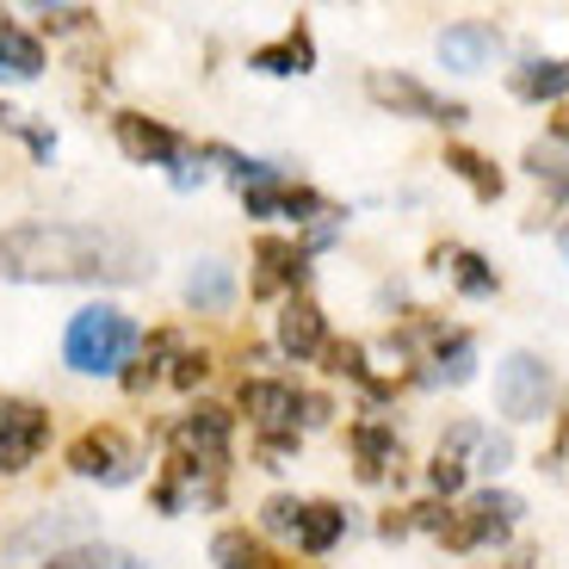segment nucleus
Here are the masks:
<instances>
[{
  "label": "nucleus",
  "instance_id": "nucleus-1",
  "mask_svg": "<svg viewBox=\"0 0 569 569\" xmlns=\"http://www.w3.org/2000/svg\"><path fill=\"white\" fill-rule=\"evenodd\" d=\"M142 248L100 223H13L0 229V279L19 284H137Z\"/></svg>",
  "mask_w": 569,
  "mask_h": 569
},
{
  "label": "nucleus",
  "instance_id": "nucleus-2",
  "mask_svg": "<svg viewBox=\"0 0 569 569\" xmlns=\"http://www.w3.org/2000/svg\"><path fill=\"white\" fill-rule=\"evenodd\" d=\"M229 440H236V415L199 402L168 427V465L156 483V508L180 513L186 501H223V477H229Z\"/></svg>",
  "mask_w": 569,
  "mask_h": 569
},
{
  "label": "nucleus",
  "instance_id": "nucleus-3",
  "mask_svg": "<svg viewBox=\"0 0 569 569\" xmlns=\"http://www.w3.org/2000/svg\"><path fill=\"white\" fill-rule=\"evenodd\" d=\"M236 402H242L248 427H254L267 470H284V458L298 452L303 427H322L328 415H335V402H328L322 390H298L291 378H242Z\"/></svg>",
  "mask_w": 569,
  "mask_h": 569
},
{
  "label": "nucleus",
  "instance_id": "nucleus-4",
  "mask_svg": "<svg viewBox=\"0 0 569 569\" xmlns=\"http://www.w3.org/2000/svg\"><path fill=\"white\" fill-rule=\"evenodd\" d=\"M137 347H142L137 322H130L124 310H112V303H87V310H74L69 328H62V359H69V371H81V378H124Z\"/></svg>",
  "mask_w": 569,
  "mask_h": 569
},
{
  "label": "nucleus",
  "instance_id": "nucleus-5",
  "mask_svg": "<svg viewBox=\"0 0 569 569\" xmlns=\"http://www.w3.org/2000/svg\"><path fill=\"white\" fill-rule=\"evenodd\" d=\"M112 137L118 149H124L130 161H142V168H173V180L192 186L199 180V142H186L173 124H161V118H142V112H112Z\"/></svg>",
  "mask_w": 569,
  "mask_h": 569
},
{
  "label": "nucleus",
  "instance_id": "nucleus-6",
  "mask_svg": "<svg viewBox=\"0 0 569 569\" xmlns=\"http://www.w3.org/2000/svg\"><path fill=\"white\" fill-rule=\"evenodd\" d=\"M520 513L527 501L513 496V489H477L465 508H452V527L440 532L446 551H483V545H501L513 527H520Z\"/></svg>",
  "mask_w": 569,
  "mask_h": 569
},
{
  "label": "nucleus",
  "instance_id": "nucleus-7",
  "mask_svg": "<svg viewBox=\"0 0 569 569\" xmlns=\"http://www.w3.org/2000/svg\"><path fill=\"white\" fill-rule=\"evenodd\" d=\"M62 465L81 477V483H106V489H118V483H130L137 477V446H130V433L124 427H112V421H100V427H87V433H74L69 440V452H62Z\"/></svg>",
  "mask_w": 569,
  "mask_h": 569
},
{
  "label": "nucleus",
  "instance_id": "nucleus-8",
  "mask_svg": "<svg viewBox=\"0 0 569 569\" xmlns=\"http://www.w3.org/2000/svg\"><path fill=\"white\" fill-rule=\"evenodd\" d=\"M366 93H371V106H385V112H397V118H421V124L452 130L470 118L465 100H446V93H433L427 81H415V74H402V69H371Z\"/></svg>",
  "mask_w": 569,
  "mask_h": 569
},
{
  "label": "nucleus",
  "instance_id": "nucleus-9",
  "mask_svg": "<svg viewBox=\"0 0 569 569\" xmlns=\"http://www.w3.org/2000/svg\"><path fill=\"white\" fill-rule=\"evenodd\" d=\"M557 397V378L539 353H508L496 366V409L508 421H545Z\"/></svg>",
  "mask_w": 569,
  "mask_h": 569
},
{
  "label": "nucleus",
  "instance_id": "nucleus-10",
  "mask_svg": "<svg viewBox=\"0 0 569 569\" xmlns=\"http://www.w3.org/2000/svg\"><path fill=\"white\" fill-rule=\"evenodd\" d=\"M254 298H291V291H310V248L284 242V236H260L254 242Z\"/></svg>",
  "mask_w": 569,
  "mask_h": 569
},
{
  "label": "nucleus",
  "instance_id": "nucleus-11",
  "mask_svg": "<svg viewBox=\"0 0 569 569\" xmlns=\"http://www.w3.org/2000/svg\"><path fill=\"white\" fill-rule=\"evenodd\" d=\"M43 446H50V415L38 402H0V477L31 470Z\"/></svg>",
  "mask_w": 569,
  "mask_h": 569
},
{
  "label": "nucleus",
  "instance_id": "nucleus-12",
  "mask_svg": "<svg viewBox=\"0 0 569 569\" xmlns=\"http://www.w3.org/2000/svg\"><path fill=\"white\" fill-rule=\"evenodd\" d=\"M328 347V316L322 303L310 298V291H291V298L279 303V353L291 359H322Z\"/></svg>",
  "mask_w": 569,
  "mask_h": 569
},
{
  "label": "nucleus",
  "instance_id": "nucleus-13",
  "mask_svg": "<svg viewBox=\"0 0 569 569\" xmlns=\"http://www.w3.org/2000/svg\"><path fill=\"white\" fill-rule=\"evenodd\" d=\"M501 57V31L489 26V19H458V26L440 31V62L458 74H477L489 69V62Z\"/></svg>",
  "mask_w": 569,
  "mask_h": 569
},
{
  "label": "nucleus",
  "instance_id": "nucleus-14",
  "mask_svg": "<svg viewBox=\"0 0 569 569\" xmlns=\"http://www.w3.org/2000/svg\"><path fill=\"white\" fill-rule=\"evenodd\" d=\"M353 458H359V483H385L390 470L402 465V440H397V427L378 421V415H366V421H353Z\"/></svg>",
  "mask_w": 569,
  "mask_h": 569
},
{
  "label": "nucleus",
  "instance_id": "nucleus-15",
  "mask_svg": "<svg viewBox=\"0 0 569 569\" xmlns=\"http://www.w3.org/2000/svg\"><path fill=\"white\" fill-rule=\"evenodd\" d=\"M440 452L465 458V470H470V477H483V470H508L513 446L501 440L496 427H483V421H458L452 433H446V440H440Z\"/></svg>",
  "mask_w": 569,
  "mask_h": 569
},
{
  "label": "nucleus",
  "instance_id": "nucleus-16",
  "mask_svg": "<svg viewBox=\"0 0 569 569\" xmlns=\"http://www.w3.org/2000/svg\"><path fill=\"white\" fill-rule=\"evenodd\" d=\"M248 69H254V74H272V81H284V74H310V69H316V38H310V26H291L284 38L248 50Z\"/></svg>",
  "mask_w": 569,
  "mask_h": 569
},
{
  "label": "nucleus",
  "instance_id": "nucleus-17",
  "mask_svg": "<svg viewBox=\"0 0 569 569\" xmlns=\"http://www.w3.org/2000/svg\"><path fill=\"white\" fill-rule=\"evenodd\" d=\"M421 385H470V371H477V335H465V328H446L440 341L427 347L421 359Z\"/></svg>",
  "mask_w": 569,
  "mask_h": 569
},
{
  "label": "nucleus",
  "instance_id": "nucleus-18",
  "mask_svg": "<svg viewBox=\"0 0 569 569\" xmlns=\"http://www.w3.org/2000/svg\"><path fill=\"white\" fill-rule=\"evenodd\" d=\"M433 267L452 272V284L465 291V298H496V291H501L496 267H489L477 248H452V242H446V248H433Z\"/></svg>",
  "mask_w": 569,
  "mask_h": 569
},
{
  "label": "nucleus",
  "instance_id": "nucleus-19",
  "mask_svg": "<svg viewBox=\"0 0 569 569\" xmlns=\"http://www.w3.org/2000/svg\"><path fill=\"white\" fill-rule=\"evenodd\" d=\"M341 532H347V508H335V501H303V520L291 532V545L303 557H328L341 545Z\"/></svg>",
  "mask_w": 569,
  "mask_h": 569
},
{
  "label": "nucleus",
  "instance_id": "nucleus-20",
  "mask_svg": "<svg viewBox=\"0 0 569 569\" xmlns=\"http://www.w3.org/2000/svg\"><path fill=\"white\" fill-rule=\"evenodd\" d=\"M322 366L335 371V378H353V385L366 390L371 402H390V397H397V385L371 371V359H366V347H359V341H328V347H322Z\"/></svg>",
  "mask_w": 569,
  "mask_h": 569
},
{
  "label": "nucleus",
  "instance_id": "nucleus-21",
  "mask_svg": "<svg viewBox=\"0 0 569 569\" xmlns=\"http://www.w3.org/2000/svg\"><path fill=\"white\" fill-rule=\"evenodd\" d=\"M43 74V43L38 31L0 19V81H38Z\"/></svg>",
  "mask_w": 569,
  "mask_h": 569
},
{
  "label": "nucleus",
  "instance_id": "nucleus-22",
  "mask_svg": "<svg viewBox=\"0 0 569 569\" xmlns=\"http://www.w3.org/2000/svg\"><path fill=\"white\" fill-rule=\"evenodd\" d=\"M211 563L217 569H284L279 557L267 551V539L260 532H248V527H223L211 539Z\"/></svg>",
  "mask_w": 569,
  "mask_h": 569
},
{
  "label": "nucleus",
  "instance_id": "nucleus-23",
  "mask_svg": "<svg viewBox=\"0 0 569 569\" xmlns=\"http://www.w3.org/2000/svg\"><path fill=\"white\" fill-rule=\"evenodd\" d=\"M508 87L520 93V100H532V106H539V100H563V93H569V57H551V62L532 57V62H520V69L508 74Z\"/></svg>",
  "mask_w": 569,
  "mask_h": 569
},
{
  "label": "nucleus",
  "instance_id": "nucleus-24",
  "mask_svg": "<svg viewBox=\"0 0 569 569\" xmlns=\"http://www.w3.org/2000/svg\"><path fill=\"white\" fill-rule=\"evenodd\" d=\"M38 569H149V563H142V557H130L124 545L87 539V545H69V551H50Z\"/></svg>",
  "mask_w": 569,
  "mask_h": 569
},
{
  "label": "nucleus",
  "instance_id": "nucleus-25",
  "mask_svg": "<svg viewBox=\"0 0 569 569\" xmlns=\"http://www.w3.org/2000/svg\"><path fill=\"white\" fill-rule=\"evenodd\" d=\"M229 298H236V279H229L223 260H192V272H186V303L192 310H229Z\"/></svg>",
  "mask_w": 569,
  "mask_h": 569
},
{
  "label": "nucleus",
  "instance_id": "nucleus-26",
  "mask_svg": "<svg viewBox=\"0 0 569 569\" xmlns=\"http://www.w3.org/2000/svg\"><path fill=\"white\" fill-rule=\"evenodd\" d=\"M446 168H452L458 180H465V186H470V192H477L483 204H496V199H501V186H508V180H501V168H496V161H489V156H477V149H446Z\"/></svg>",
  "mask_w": 569,
  "mask_h": 569
},
{
  "label": "nucleus",
  "instance_id": "nucleus-27",
  "mask_svg": "<svg viewBox=\"0 0 569 569\" xmlns=\"http://www.w3.org/2000/svg\"><path fill=\"white\" fill-rule=\"evenodd\" d=\"M173 359H180V335H168V328L149 335V341L137 347V366L124 371V390H149L161 378V366H173Z\"/></svg>",
  "mask_w": 569,
  "mask_h": 569
},
{
  "label": "nucleus",
  "instance_id": "nucleus-28",
  "mask_svg": "<svg viewBox=\"0 0 569 569\" xmlns=\"http://www.w3.org/2000/svg\"><path fill=\"white\" fill-rule=\"evenodd\" d=\"M74 513L81 508H57V520H50V513H43V520H31L26 532H19V551H31V545H57V551H69V545L62 539H74V545H87V520H74Z\"/></svg>",
  "mask_w": 569,
  "mask_h": 569
},
{
  "label": "nucleus",
  "instance_id": "nucleus-29",
  "mask_svg": "<svg viewBox=\"0 0 569 569\" xmlns=\"http://www.w3.org/2000/svg\"><path fill=\"white\" fill-rule=\"evenodd\" d=\"M527 168L539 173L545 186H551L557 199H569V156L557 149V142H532V149H527Z\"/></svg>",
  "mask_w": 569,
  "mask_h": 569
},
{
  "label": "nucleus",
  "instance_id": "nucleus-30",
  "mask_svg": "<svg viewBox=\"0 0 569 569\" xmlns=\"http://www.w3.org/2000/svg\"><path fill=\"white\" fill-rule=\"evenodd\" d=\"M470 483V470H465V458H452V452H433V465H427V489L440 501H452L458 489Z\"/></svg>",
  "mask_w": 569,
  "mask_h": 569
},
{
  "label": "nucleus",
  "instance_id": "nucleus-31",
  "mask_svg": "<svg viewBox=\"0 0 569 569\" xmlns=\"http://www.w3.org/2000/svg\"><path fill=\"white\" fill-rule=\"evenodd\" d=\"M298 520H303V501L298 496H272L267 508H260V527L279 532V539H291V532H298Z\"/></svg>",
  "mask_w": 569,
  "mask_h": 569
},
{
  "label": "nucleus",
  "instance_id": "nucleus-32",
  "mask_svg": "<svg viewBox=\"0 0 569 569\" xmlns=\"http://www.w3.org/2000/svg\"><path fill=\"white\" fill-rule=\"evenodd\" d=\"M204 371H211V353H204V347H199V353H192V347H180V359H173V371H168V378H173L180 390H199V378H204Z\"/></svg>",
  "mask_w": 569,
  "mask_h": 569
},
{
  "label": "nucleus",
  "instance_id": "nucleus-33",
  "mask_svg": "<svg viewBox=\"0 0 569 569\" xmlns=\"http://www.w3.org/2000/svg\"><path fill=\"white\" fill-rule=\"evenodd\" d=\"M38 19L50 31H87V26H93V7H43Z\"/></svg>",
  "mask_w": 569,
  "mask_h": 569
},
{
  "label": "nucleus",
  "instance_id": "nucleus-34",
  "mask_svg": "<svg viewBox=\"0 0 569 569\" xmlns=\"http://www.w3.org/2000/svg\"><path fill=\"white\" fill-rule=\"evenodd\" d=\"M409 532H415L409 527V508H390L385 520H378V539H409Z\"/></svg>",
  "mask_w": 569,
  "mask_h": 569
},
{
  "label": "nucleus",
  "instance_id": "nucleus-35",
  "mask_svg": "<svg viewBox=\"0 0 569 569\" xmlns=\"http://www.w3.org/2000/svg\"><path fill=\"white\" fill-rule=\"evenodd\" d=\"M557 242H563V260H569V223H563V236H557Z\"/></svg>",
  "mask_w": 569,
  "mask_h": 569
},
{
  "label": "nucleus",
  "instance_id": "nucleus-36",
  "mask_svg": "<svg viewBox=\"0 0 569 569\" xmlns=\"http://www.w3.org/2000/svg\"><path fill=\"white\" fill-rule=\"evenodd\" d=\"M513 569H532V563H513Z\"/></svg>",
  "mask_w": 569,
  "mask_h": 569
}]
</instances>
